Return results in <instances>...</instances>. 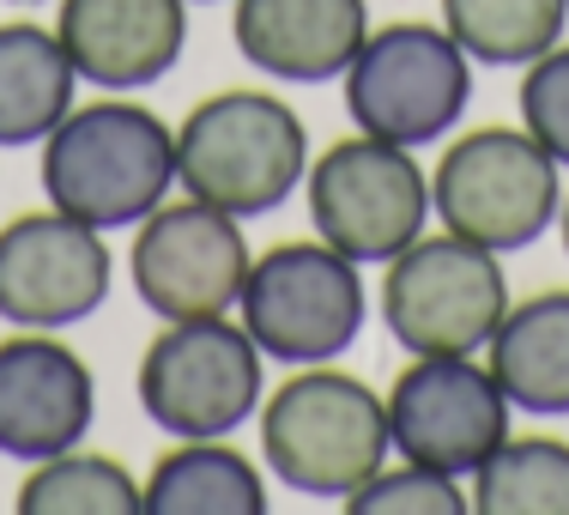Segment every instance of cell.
<instances>
[{"label":"cell","mask_w":569,"mask_h":515,"mask_svg":"<svg viewBox=\"0 0 569 515\" xmlns=\"http://www.w3.org/2000/svg\"><path fill=\"white\" fill-rule=\"evenodd\" d=\"M140 413L164 437H230L261 406V346L224 316L170 321L140 358Z\"/></svg>","instance_id":"8"},{"label":"cell","mask_w":569,"mask_h":515,"mask_svg":"<svg viewBox=\"0 0 569 515\" xmlns=\"http://www.w3.org/2000/svg\"><path fill=\"white\" fill-rule=\"evenodd\" d=\"M485 351H491V376L509 406L533 418L569 413V291H539L527 304H509Z\"/></svg>","instance_id":"16"},{"label":"cell","mask_w":569,"mask_h":515,"mask_svg":"<svg viewBox=\"0 0 569 515\" xmlns=\"http://www.w3.org/2000/svg\"><path fill=\"white\" fill-rule=\"evenodd\" d=\"M509 316V279L497 249L467 242L455 230L418 237L388 261L382 321L412 358H455L491 346L497 321Z\"/></svg>","instance_id":"5"},{"label":"cell","mask_w":569,"mask_h":515,"mask_svg":"<svg viewBox=\"0 0 569 515\" xmlns=\"http://www.w3.org/2000/svg\"><path fill=\"white\" fill-rule=\"evenodd\" d=\"M309 219L321 242H333L358 267L395 261L406 242L425 237L430 176L418 170L412 146L358 133L309 165Z\"/></svg>","instance_id":"9"},{"label":"cell","mask_w":569,"mask_h":515,"mask_svg":"<svg viewBox=\"0 0 569 515\" xmlns=\"http://www.w3.org/2000/svg\"><path fill=\"white\" fill-rule=\"evenodd\" d=\"M242 61L284 86H328L370 37L363 0H237L230 19Z\"/></svg>","instance_id":"15"},{"label":"cell","mask_w":569,"mask_h":515,"mask_svg":"<svg viewBox=\"0 0 569 515\" xmlns=\"http://www.w3.org/2000/svg\"><path fill=\"white\" fill-rule=\"evenodd\" d=\"M73 61L43 24H0V146H43L73 110Z\"/></svg>","instance_id":"17"},{"label":"cell","mask_w":569,"mask_h":515,"mask_svg":"<svg viewBox=\"0 0 569 515\" xmlns=\"http://www.w3.org/2000/svg\"><path fill=\"white\" fill-rule=\"evenodd\" d=\"M19 515H140V479L110 455L61 449L31 460L19 485Z\"/></svg>","instance_id":"21"},{"label":"cell","mask_w":569,"mask_h":515,"mask_svg":"<svg viewBox=\"0 0 569 515\" xmlns=\"http://www.w3.org/2000/svg\"><path fill=\"white\" fill-rule=\"evenodd\" d=\"M12 7H43V0H12Z\"/></svg>","instance_id":"25"},{"label":"cell","mask_w":569,"mask_h":515,"mask_svg":"<svg viewBox=\"0 0 569 515\" xmlns=\"http://www.w3.org/2000/svg\"><path fill=\"white\" fill-rule=\"evenodd\" d=\"M472 98V61L442 24L400 19L363 37L346 67V110L363 133L395 146H430Z\"/></svg>","instance_id":"6"},{"label":"cell","mask_w":569,"mask_h":515,"mask_svg":"<svg viewBox=\"0 0 569 515\" xmlns=\"http://www.w3.org/2000/svg\"><path fill=\"white\" fill-rule=\"evenodd\" d=\"M176 188V133L128 98L67 110L43 140V195L91 230H128Z\"/></svg>","instance_id":"1"},{"label":"cell","mask_w":569,"mask_h":515,"mask_svg":"<svg viewBox=\"0 0 569 515\" xmlns=\"http://www.w3.org/2000/svg\"><path fill=\"white\" fill-rule=\"evenodd\" d=\"M110 242L73 212H19L0 225V321L12 328H73L110 297Z\"/></svg>","instance_id":"12"},{"label":"cell","mask_w":569,"mask_h":515,"mask_svg":"<svg viewBox=\"0 0 569 515\" xmlns=\"http://www.w3.org/2000/svg\"><path fill=\"white\" fill-rule=\"evenodd\" d=\"M346 509L351 515H467L472 497L460 492L449 473H430L418 460H406V467H382L370 485H358L346 497Z\"/></svg>","instance_id":"22"},{"label":"cell","mask_w":569,"mask_h":515,"mask_svg":"<svg viewBox=\"0 0 569 515\" xmlns=\"http://www.w3.org/2000/svg\"><path fill=\"white\" fill-rule=\"evenodd\" d=\"M91 418H98V383L73 346L49 340V328L0 340V455L49 460L79 449L91 437Z\"/></svg>","instance_id":"13"},{"label":"cell","mask_w":569,"mask_h":515,"mask_svg":"<svg viewBox=\"0 0 569 515\" xmlns=\"http://www.w3.org/2000/svg\"><path fill=\"white\" fill-rule=\"evenodd\" d=\"M388 400L376 388H363L358 376L303 364V376H291L273 388V400L261 406V455L291 492L346 504L358 485H370L388 467Z\"/></svg>","instance_id":"2"},{"label":"cell","mask_w":569,"mask_h":515,"mask_svg":"<svg viewBox=\"0 0 569 515\" xmlns=\"http://www.w3.org/2000/svg\"><path fill=\"white\" fill-rule=\"evenodd\" d=\"M242 328L261 358L279 364H328L363 334V279L358 261L333 242H279L242 279Z\"/></svg>","instance_id":"7"},{"label":"cell","mask_w":569,"mask_h":515,"mask_svg":"<svg viewBox=\"0 0 569 515\" xmlns=\"http://www.w3.org/2000/svg\"><path fill=\"white\" fill-rule=\"evenodd\" d=\"M249 237L242 219L207 207V200H176L140 219L133 237V291L152 316L194 321V316H230L249 279Z\"/></svg>","instance_id":"11"},{"label":"cell","mask_w":569,"mask_h":515,"mask_svg":"<svg viewBox=\"0 0 569 515\" xmlns=\"http://www.w3.org/2000/svg\"><path fill=\"white\" fill-rule=\"evenodd\" d=\"M569 0H442V31L485 67H527L563 43Z\"/></svg>","instance_id":"19"},{"label":"cell","mask_w":569,"mask_h":515,"mask_svg":"<svg viewBox=\"0 0 569 515\" xmlns=\"http://www.w3.org/2000/svg\"><path fill=\"white\" fill-rule=\"evenodd\" d=\"M388 437L400 460L472 479V467L509 437V395L497 388L491 364H472V351L412 358L388 388Z\"/></svg>","instance_id":"10"},{"label":"cell","mask_w":569,"mask_h":515,"mask_svg":"<svg viewBox=\"0 0 569 515\" xmlns=\"http://www.w3.org/2000/svg\"><path fill=\"white\" fill-rule=\"evenodd\" d=\"M563 255H569V207H563Z\"/></svg>","instance_id":"24"},{"label":"cell","mask_w":569,"mask_h":515,"mask_svg":"<svg viewBox=\"0 0 569 515\" xmlns=\"http://www.w3.org/2000/svg\"><path fill=\"white\" fill-rule=\"evenodd\" d=\"M56 37L98 91H140L182 61L188 0H61Z\"/></svg>","instance_id":"14"},{"label":"cell","mask_w":569,"mask_h":515,"mask_svg":"<svg viewBox=\"0 0 569 515\" xmlns=\"http://www.w3.org/2000/svg\"><path fill=\"white\" fill-rule=\"evenodd\" d=\"M430 207L442 230L467 242H485L497 255L527 249L563 207L558 158L527 128H472L442 152L430 176Z\"/></svg>","instance_id":"4"},{"label":"cell","mask_w":569,"mask_h":515,"mask_svg":"<svg viewBox=\"0 0 569 515\" xmlns=\"http://www.w3.org/2000/svg\"><path fill=\"white\" fill-rule=\"evenodd\" d=\"M146 515H261L267 485L254 460L224 437H182L140 485Z\"/></svg>","instance_id":"18"},{"label":"cell","mask_w":569,"mask_h":515,"mask_svg":"<svg viewBox=\"0 0 569 515\" xmlns=\"http://www.w3.org/2000/svg\"><path fill=\"white\" fill-rule=\"evenodd\" d=\"M303 176L309 133L291 103L267 91H219L176 128V182L230 219L273 212Z\"/></svg>","instance_id":"3"},{"label":"cell","mask_w":569,"mask_h":515,"mask_svg":"<svg viewBox=\"0 0 569 515\" xmlns=\"http://www.w3.org/2000/svg\"><path fill=\"white\" fill-rule=\"evenodd\" d=\"M521 128L558 158V170H569V49L551 43L539 61H527L521 79Z\"/></svg>","instance_id":"23"},{"label":"cell","mask_w":569,"mask_h":515,"mask_svg":"<svg viewBox=\"0 0 569 515\" xmlns=\"http://www.w3.org/2000/svg\"><path fill=\"white\" fill-rule=\"evenodd\" d=\"M479 515H569V443L503 437L472 467Z\"/></svg>","instance_id":"20"}]
</instances>
